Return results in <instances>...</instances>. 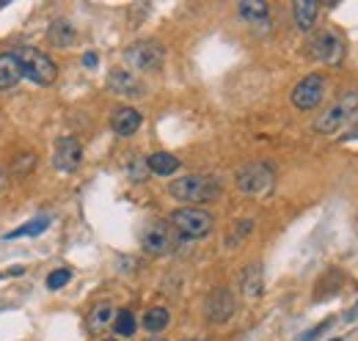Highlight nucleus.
I'll list each match as a JSON object with an SVG mask.
<instances>
[{
    "instance_id": "f257e3e1",
    "label": "nucleus",
    "mask_w": 358,
    "mask_h": 341,
    "mask_svg": "<svg viewBox=\"0 0 358 341\" xmlns=\"http://www.w3.org/2000/svg\"><path fill=\"white\" fill-rule=\"evenodd\" d=\"M11 58L17 60V69H19V74L22 77H28L30 82H36V85H50V82H55V77H58V66H55V60L50 58V55H44L41 50H36V47H14L11 50Z\"/></svg>"
},
{
    "instance_id": "f03ea898",
    "label": "nucleus",
    "mask_w": 358,
    "mask_h": 341,
    "mask_svg": "<svg viewBox=\"0 0 358 341\" xmlns=\"http://www.w3.org/2000/svg\"><path fill=\"white\" fill-rule=\"evenodd\" d=\"M168 192L176 201H185V204H207V201H215L220 195V184L212 176L187 173L182 179H173L171 187H168Z\"/></svg>"
},
{
    "instance_id": "7ed1b4c3",
    "label": "nucleus",
    "mask_w": 358,
    "mask_h": 341,
    "mask_svg": "<svg viewBox=\"0 0 358 341\" xmlns=\"http://www.w3.org/2000/svg\"><path fill=\"white\" fill-rule=\"evenodd\" d=\"M124 60L138 72H160L165 63V50L160 41L143 38V41H135L124 50Z\"/></svg>"
},
{
    "instance_id": "20e7f679",
    "label": "nucleus",
    "mask_w": 358,
    "mask_h": 341,
    "mask_svg": "<svg viewBox=\"0 0 358 341\" xmlns=\"http://www.w3.org/2000/svg\"><path fill=\"white\" fill-rule=\"evenodd\" d=\"M358 110V91H344L325 113H319L317 116V121H314V129L317 132H322V135H330V132H336L352 113Z\"/></svg>"
},
{
    "instance_id": "39448f33",
    "label": "nucleus",
    "mask_w": 358,
    "mask_h": 341,
    "mask_svg": "<svg viewBox=\"0 0 358 341\" xmlns=\"http://www.w3.org/2000/svg\"><path fill=\"white\" fill-rule=\"evenodd\" d=\"M212 223H215L212 214L204 212V209H196V206H182V209L171 212V226H173L179 234L193 236V239L207 236V234L212 231Z\"/></svg>"
},
{
    "instance_id": "423d86ee",
    "label": "nucleus",
    "mask_w": 358,
    "mask_h": 341,
    "mask_svg": "<svg viewBox=\"0 0 358 341\" xmlns=\"http://www.w3.org/2000/svg\"><path fill=\"white\" fill-rule=\"evenodd\" d=\"M237 187L245 195H264L273 187V168L264 162H251L237 170Z\"/></svg>"
},
{
    "instance_id": "0eeeda50",
    "label": "nucleus",
    "mask_w": 358,
    "mask_h": 341,
    "mask_svg": "<svg viewBox=\"0 0 358 341\" xmlns=\"http://www.w3.org/2000/svg\"><path fill=\"white\" fill-rule=\"evenodd\" d=\"M140 245L149 256H165L176 248V234H173V226L162 223V220H154L143 228L140 234Z\"/></svg>"
},
{
    "instance_id": "6e6552de",
    "label": "nucleus",
    "mask_w": 358,
    "mask_h": 341,
    "mask_svg": "<svg viewBox=\"0 0 358 341\" xmlns=\"http://www.w3.org/2000/svg\"><path fill=\"white\" fill-rule=\"evenodd\" d=\"M325 88H328V82H325L322 74H306V77L292 88V104H295L297 110H314V107L322 102Z\"/></svg>"
},
{
    "instance_id": "1a4fd4ad",
    "label": "nucleus",
    "mask_w": 358,
    "mask_h": 341,
    "mask_svg": "<svg viewBox=\"0 0 358 341\" xmlns=\"http://www.w3.org/2000/svg\"><path fill=\"white\" fill-rule=\"evenodd\" d=\"M308 52H311V58H317L319 63H339L341 55H344V44H341V38H339L336 33L319 30L317 36H311Z\"/></svg>"
},
{
    "instance_id": "9d476101",
    "label": "nucleus",
    "mask_w": 358,
    "mask_h": 341,
    "mask_svg": "<svg viewBox=\"0 0 358 341\" xmlns=\"http://www.w3.org/2000/svg\"><path fill=\"white\" fill-rule=\"evenodd\" d=\"M52 162H55V168L58 170H74L80 162H83V146H80V140L77 138H72V135H63V138H58L55 140V154H52Z\"/></svg>"
},
{
    "instance_id": "9b49d317",
    "label": "nucleus",
    "mask_w": 358,
    "mask_h": 341,
    "mask_svg": "<svg viewBox=\"0 0 358 341\" xmlns=\"http://www.w3.org/2000/svg\"><path fill=\"white\" fill-rule=\"evenodd\" d=\"M107 88L118 96H140L143 94V82L129 69H113L107 74Z\"/></svg>"
},
{
    "instance_id": "f8f14e48",
    "label": "nucleus",
    "mask_w": 358,
    "mask_h": 341,
    "mask_svg": "<svg viewBox=\"0 0 358 341\" xmlns=\"http://www.w3.org/2000/svg\"><path fill=\"white\" fill-rule=\"evenodd\" d=\"M234 294L229 289H215L209 297H207V316L212 322H226L231 314H234Z\"/></svg>"
},
{
    "instance_id": "ddd939ff",
    "label": "nucleus",
    "mask_w": 358,
    "mask_h": 341,
    "mask_svg": "<svg viewBox=\"0 0 358 341\" xmlns=\"http://www.w3.org/2000/svg\"><path fill=\"white\" fill-rule=\"evenodd\" d=\"M140 121H143V118H140V113H138L135 107H118V110H113L110 126H113V132H116V135L129 138V135H135V132H138Z\"/></svg>"
},
{
    "instance_id": "4468645a",
    "label": "nucleus",
    "mask_w": 358,
    "mask_h": 341,
    "mask_svg": "<svg viewBox=\"0 0 358 341\" xmlns=\"http://www.w3.org/2000/svg\"><path fill=\"white\" fill-rule=\"evenodd\" d=\"M146 168L157 176H171V173L179 170V157H173L168 151H154V154L146 157Z\"/></svg>"
},
{
    "instance_id": "2eb2a0df",
    "label": "nucleus",
    "mask_w": 358,
    "mask_h": 341,
    "mask_svg": "<svg viewBox=\"0 0 358 341\" xmlns=\"http://www.w3.org/2000/svg\"><path fill=\"white\" fill-rule=\"evenodd\" d=\"M317 11H319V3L317 0H297L292 14H295V25L300 30H311L314 28V19H317Z\"/></svg>"
},
{
    "instance_id": "dca6fc26",
    "label": "nucleus",
    "mask_w": 358,
    "mask_h": 341,
    "mask_svg": "<svg viewBox=\"0 0 358 341\" xmlns=\"http://www.w3.org/2000/svg\"><path fill=\"white\" fill-rule=\"evenodd\" d=\"M267 14H270V8H267V3H262V0H242V3H240V16L248 19L251 25H264V22H267Z\"/></svg>"
},
{
    "instance_id": "f3484780",
    "label": "nucleus",
    "mask_w": 358,
    "mask_h": 341,
    "mask_svg": "<svg viewBox=\"0 0 358 341\" xmlns=\"http://www.w3.org/2000/svg\"><path fill=\"white\" fill-rule=\"evenodd\" d=\"M74 25L72 22H66V19H55L52 25H50V38H52V44L55 47H61V50H66L72 41H74Z\"/></svg>"
},
{
    "instance_id": "a211bd4d",
    "label": "nucleus",
    "mask_w": 358,
    "mask_h": 341,
    "mask_svg": "<svg viewBox=\"0 0 358 341\" xmlns=\"http://www.w3.org/2000/svg\"><path fill=\"white\" fill-rule=\"evenodd\" d=\"M19 69H17V60L11 58V52H0V91L11 88L19 82Z\"/></svg>"
},
{
    "instance_id": "6ab92c4d",
    "label": "nucleus",
    "mask_w": 358,
    "mask_h": 341,
    "mask_svg": "<svg viewBox=\"0 0 358 341\" xmlns=\"http://www.w3.org/2000/svg\"><path fill=\"white\" fill-rule=\"evenodd\" d=\"M168 322H171V314H168V308H162V305H154V308H149V311L143 314V327H146L149 333H160L162 327H168Z\"/></svg>"
},
{
    "instance_id": "aec40b11",
    "label": "nucleus",
    "mask_w": 358,
    "mask_h": 341,
    "mask_svg": "<svg viewBox=\"0 0 358 341\" xmlns=\"http://www.w3.org/2000/svg\"><path fill=\"white\" fill-rule=\"evenodd\" d=\"M47 226H50V217H47V214H41V217H33V220H28L25 226L14 228L8 236H11V239H17V236H36V234L47 231Z\"/></svg>"
},
{
    "instance_id": "412c9836",
    "label": "nucleus",
    "mask_w": 358,
    "mask_h": 341,
    "mask_svg": "<svg viewBox=\"0 0 358 341\" xmlns=\"http://www.w3.org/2000/svg\"><path fill=\"white\" fill-rule=\"evenodd\" d=\"M116 333L118 336H124V338H129L132 333H135V314L132 311H118V316H116Z\"/></svg>"
},
{
    "instance_id": "4be33fe9",
    "label": "nucleus",
    "mask_w": 358,
    "mask_h": 341,
    "mask_svg": "<svg viewBox=\"0 0 358 341\" xmlns=\"http://www.w3.org/2000/svg\"><path fill=\"white\" fill-rule=\"evenodd\" d=\"M245 294H251V297L262 294V278H259V267H251V270L245 272Z\"/></svg>"
},
{
    "instance_id": "5701e85b",
    "label": "nucleus",
    "mask_w": 358,
    "mask_h": 341,
    "mask_svg": "<svg viewBox=\"0 0 358 341\" xmlns=\"http://www.w3.org/2000/svg\"><path fill=\"white\" fill-rule=\"evenodd\" d=\"M69 278H72V272H69V270H55V272H50L47 286H50V289H63V286L69 283Z\"/></svg>"
},
{
    "instance_id": "b1692460",
    "label": "nucleus",
    "mask_w": 358,
    "mask_h": 341,
    "mask_svg": "<svg viewBox=\"0 0 358 341\" xmlns=\"http://www.w3.org/2000/svg\"><path fill=\"white\" fill-rule=\"evenodd\" d=\"M110 314H113V308H110V302H99L96 308H94V314H91V322L99 327V324H105L107 319H110Z\"/></svg>"
},
{
    "instance_id": "393cba45",
    "label": "nucleus",
    "mask_w": 358,
    "mask_h": 341,
    "mask_svg": "<svg viewBox=\"0 0 358 341\" xmlns=\"http://www.w3.org/2000/svg\"><path fill=\"white\" fill-rule=\"evenodd\" d=\"M96 60H99V58H96L94 52H85V55H83V63H85V66H96Z\"/></svg>"
},
{
    "instance_id": "a878e982",
    "label": "nucleus",
    "mask_w": 358,
    "mask_h": 341,
    "mask_svg": "<svg viewBox=\"0 0 358 341\" xmlns=\"http://www.w3.org/2000/svg\"><path fill=\"white\" fill-rule=\"evenodd\" d=\"M22 272H25V267H19V264H17V267H11V275H22Z\"/></svg>"
},
{
    "instance_id": "bb28decb",
    "label": "nucleus",
    "mask_w": 358,
    "mask_h": 341,
    "mask_svg": "<svg viewBox=\"0 0 358 341\" xmlns=\"http://www.w3.org/2000/svg\"><path fill=\"white\" fill-rule=\"evenodd\" d=\"M355 316H358V302H355V305H352V311H350V314H347V319H355Z\"/></svg>"
},
{
    "instance_id": "cd10ccee",
    "label": "nucleus",
    "mask_w": 358,
    "mask_h": 341,
    "mask_svg": "<svg viewBox=\"0 0 358 341\" xmlns=\"http://www.w3.org/2000/svg\"><path fill=\"white\" fill-rule=\"evenodd\" d=\"M146 341H165V338H146Z\"/></svg>"
},
{
    "instance_id": "c85d7f7f",
    "label": "nucleus",
    "mask_w": 358,
    "mask_h": 341,
    "mask_svg": "<svg viewBox=\"0 0 358 341\" xmlns=\"http://www.w3.org/2000/svg\"><path fill=\"white\" fill-rule=\"evenodd\" d=\"M0 182H3V170H0Z\"/></svg>"
},
{
    "instance_id": "c756f323",
    "label": "nucleus",
    "mask_w": 358,
    "mask_h": 341,
    "mask_svg": "<svg viewBox=\"0 0 358 341\" xmlns=\"http://www.w3.org/2000/svg\"><path fill=\"white\" fill-rule=\"evenodd\" d=\"M105 341H116V338H105Z\"/></svg>"
}]
</instances>
